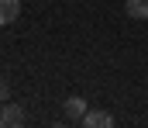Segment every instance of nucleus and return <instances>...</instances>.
<instances>
[{"label":"nucleus","instance_id":"obj_1","mask_svg":"<svg viewBox=\"0 0 148 128\" xmlns=\"http://www.w3.org/2000/svg\"><path fill=\"white\" fill-rule=\"evenodd\" d=\"M21 125H24V111H21V104L3 100V104H0V128H21Z\"/></svg>","mask_w":148,"mask_h":128},{"label":"nucleus","instance_id":"obj_2","mask_svg":"<svg viewBox=\"0 0 148 128\" xmlns=\"http://www.w3.org/2000/svg\"><path fill=\"white\" fill-rule=\"evenodd\" d=\"M83 125L86 128H110L114 125V114L110 111H86V114H83Z\"/></svg>","mask_w":148,"mask_h":128},{"label":"nucleus","instance_id":"obj_3","mask_svg":"<svg viewBox=\"0 0 148 128\" xmlns=\"http://www.w3.org/2000/svg\"><path fill=\"white\" fill-rule=\"evenodd\" d=\"M21 17V0H0V24H14Z\"/></svg>","mask_w":148,"mask_h":128},{"label":"nucleus","instance_id":"obj_4","mask_svg":"<svg viewBox=\"0 0 148 128\" xmlns=\"http://www.w3.org/2000/svg\"><path fill=\"white\" fill-rule=\"evenodd\" d=\"M124 14L131 21H148V0H124Z\"/></svg>","mask_w":148,"mask_h":128},{"label":"nucleus","instance_id":"obj_5","mask_svg":"<svg viewBox=\"0 0 148 128\" xmlns=\"http://www.w3.org/2000/svg\"><path fill=\"white\" fill-rule=\"evenodd\" d=\"M83 114H86V100L83 97H69L66 100V118L69 121H83Z\"/></svg>","mask_w":148,"mask_h":128},{"label":"nucleus","instance_id":"obj_6","mask_svg":"<svg viewBox=\"0 0 148 128\" xmlns=\"http://www.w3.org/2000/svg\"><path fill=\"white\" fill-rule=\"evenodd\" d=\"M3 100H10V83L0 76V104H3Z\"/></svg>","mask_w":148,"mask_h":128}]
</instances>
